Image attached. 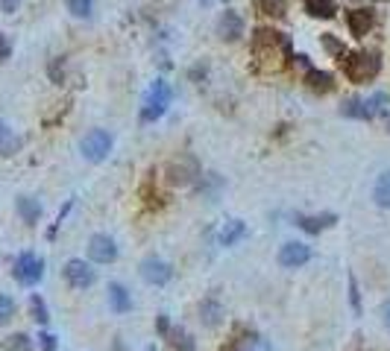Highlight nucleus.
Returning <instances> with one entry per match:
<instances>
[{"label":"nucleus","mask_w":390,"mask_h":351,"mask_svg":"<svg viewBox=\"0 0 390 351\" xmlns=\"http://www.w3.org/2000/svg\"><path fill=\"white\" fill-rule=\"evenodd\" d=\"M15 208H18L21 220L30 222V226H36V222L41 220V205H38V199H33V196H18Z\"/></svg>","instance_id":"a211bd4d"},{"label":"nucleus","mask_w":390,"mask_h":351,"mask_svg":"<svg viewBox=\"0 0 390 351\" xmlns=\"http://www.w3.org/2000/svg\"><path fill=\"white\" fill-rule=\"evenodd\" d=\"M373 199L379 202L382 208H390V170L382 173L375 179V188H373Z\"/></svg>","instance_id":"4be33fe9"},{"label":"nucleus","mask_w":390,"mask_h":351,"mask_svg":"<svg viewBox=\"0 0 390 351\" xmlns=\"http://www.w3.org/2000/svg\"><path fill=\"white\" fill-rule=\"evenodd\" d=\"M382 319H384V328L390 331V302H384V307H382Z\"/></svg>","instance_id":"f704fd0d"},{"label":"nucleus","mask_w":390,"mask_h":351,"mask_svg":"<svg viewBox=\"0 0 390 351\" xmlns=\"http://www.w3.org/2000/svg\"><path fill=\"white\" fill-rule=\"evenodd\" d=\"M256 9L267 18H285L288 15V0H256Z\"/></svg>","instance_id":"412c9836"},{"label":"nucleus","mask_w":390,"mask_h":351,"mask_svg":"<svg viewBox=\"0 0 390 351\" xmlns=\"http://www.w3.org/2000/svg\"><path fill=\"white\" fill-rule=\"evenodd\" d=\"M302 6H305V12H309L311 18L329 21V18L338 15V3H334V0H302Z\"/></svg>","instance_id":"dca6fc26"},{"label":"nucleus","mask_w":390,"mask_h":351,"mask_svg":"<svg viewBox=\"0 0 390 351\" xmlns=\"http://www.w3.org/2000/svg\"><path fill=\"white\" fill-rule=\"evenodd\" d=\"M41 348H45V351H56V336L41 334Z\"/></svg>","instance_id":"72a5a7b5"},{"label":"nucleus","mask_w":390,"mask_h":351,"mask_svg":"<svg viewBox=\"0 0 390 351\" xmlns=\"http://www.w3.org/2000/svg\"><path fill=\"white\" fill-rule=\"evenodd\" d=\"M109 304H111V311L115 313H127V311H132V296L127 293V287L123 284H109Z\"/></svg>","instance_id":"2eb2a0df"},{"label":"nucleus","mask_w":390,"mask_h":351,"mask_svg":"<svg viewBox=\"0 0 390 351\" xmlns=\"http://www.w3.org/2000/svg\"><path fill=\"white\" fill-rule=\"evenodd\" d=\"M12 275H15L18 284L33 287V284H38V281H41V275H45V261H41L38 255H33V252H24V255L15 258Z\"/></svg>","instance_id":"20e7f679"},{"label":"nucleus","mask_w":390,"mask_h":351,"mask_svg":"<svg viewBox=\"0 0 390 351\" xmlns=\"http://www.w3.org/2000/svg\"><path fill=\"white\" fill-rule=\"evenodd\" d=\"M171 275H173L171 263H164L162 258H144L141 261V278L147 281V284L162 287V284H167V281H171Z\"/></svg>","instance_id":"1a4fd4ad"},{"label":"nucleus","mask_w":390,"mask_h":351,"mask_svg":"<svg viewBox=\"0 0 390 351\" xmlns=\"http://www.w3.org/2000/svg\"><path fill=\"white\" fill-rule=\"evenodd\" d=\"M9 56H12V41L0 33V62H9Z\"/></svg>","instance_id":"2f4dec72"},{"label":"nucleus","mask_w":390,"mask_h":351,"mask_svg":"<svg viewBox=\"0 0 390 351\" xmlns=\"http://www.w3.org/2000/svg\"><path fill=\"white\" fill-rule=\"evenodd\" d=\"M373 24H375V15L370 9H350L346 12V26H350V33L355 38H364L373 30Z\"/></svg>","instance_id":"ddd939ff"},{"label":"nucleus","mask_w":390,"mask_h":351,"mask_svg":"<svg viewBox=\"0 0 390 351\" xmlns=\"http://www.w3.org/2000/svg\"><path fill=\"white\" fill-rule=\"evenodd\" d=\"M159 331H162V334H167V319H164V316L159 319Z\"/></svg>","instance_id":"c9c22d12"},{"label":"nucleus","mask_w":390,"mask_h":351,"mask_svg":"<svg viewBox=\"0 0 390 351\" xmlns=\"http://www.w3.org/2000/svg\"><path fill=\"white\" fill-rule=\"evenodd\" d=\"M12 316H15V299L6 296V293H0V325H6Z\"/></svg>","instance_id":"c756f323"},{"label":"nucleus","mask_w":390,"mask_h":351,"mask_svg":"<svg viewBox=\"0 0 390 351\" xmlns=\"http://www.w3.org/2000/svg\"><path fill=\"white\" fill-rule=\"evenodd\" d=\"M200 176H203L200 164H197V158H194V156H182V158L171 161V167H167V181H171V185H179V188L197 181Z\"/></svg>","instance_id":"423d86ee"},{"label":"nucleus","mask_w":390,"mask_h":351,"mask_svg":"<svg viewBox=\"0 0 390 351\" xmlns=\"http://www.w3.org/2000/svg\"><path fill=\"white\" fill-rule=\"evenodd\" d=\"M24 0H0V9H3V15H15V12L21 9Z\"/></svg>","instance_id":"473e14b6"},{"label":"nucleus","mask_w":390,"mask_h":351,"mask_svg":"<svg viewBox=\"0 0 390 351\" xmlns=\"http://www.w3.org/2000/svg\"><path fill=\"white\" fill-rule=\"evenodd\" d=\"M171 351H194V340H191V334H188V331H182V328L171 331Z\"/></svg>","instance_id":"b1692460"},{"label":"nucleus","mask_w":390,"mask_h":351,"mask_svg":"<svg viewBox=\"0 0 390 351\" xmlns=\"http://www.w3.org/2000/svg\"><path fill=\"white\" fill-rule=\"evenodd\" d=\"M341 70L343 76L355 82V85H364V82L375 79L382 70V59L375 50H358V53H346L341 59Z\"/></svg>","instance_id":"f03ea898"},{"label":"nucleus","mask_w":390,"mask_h":351,"mask_svg":"<svg viewBox=\"0 0 390 351\" xmlns=\"http://www.w3.org/2000/svg\"><path fill=\"white\" fill-rule=\"evenodd\" d=\"M3 351H33V340L26 334H12V336H6Z\"/></svg>","instance_id":"a878e982"},{"label":"nucleus","mask_w":390,"mask_h":351,"mask_svg":"<svg viewBox=\"0 0 390 351\" xmlns=\"http://www.w3.org/2000/svg\"><path fill=\"white\" fill-rule=\"evenodd\" d=\"M334 214H323V217H305V214H299L297 217V226L302 229V231H309V234H320L323 229H329V226H334Z\"/></svg>","instance_id":"f3484780"},{"label":"nucleus","mask_w":390,"mask_h":351,"mask_svg":"<svg viewBox=\"0 0 390 351\" xmlns=\"http://www.w3.org/2000/svg\"><path fill=\"white\" fill-rule=\"evenodd\" d=\"M379 3H387V0H379Z\"/></svg>","instance_id":"e433bc0d"},{"label":"nucleus","mask_w":390,"mask_h":351,"mask_svg":"<svg viewBox=\"0 0 390 351\" xmlns=\"http://www.w3.org/2000/svg\"><path fill=\"white\" fill-rule=\"evenodd\" d=\"M311 261V249L305 243H285L282 252H279V263L285 266V270H299Z\"/></svg>","instance_id":"9d476101"},{"label":"nucleus","mask_w":390,"mask_h":351,"mask_svg":"<svg viewBox=\"0 0 390 351\" xmlns=\"http://www.w3.org/2000/svg\"><path fill=\"white\" fill-rule=\"evenodd\" d=\"M203 3H208V0H203Z\"/></svg>","instance_id":"58836bf2"},{"label":"nucleus","mask_w":390,"mask_h":351,"mask_svg":"<svg viewBox=\"0 0 390 351\" xmlns=\"http://www.w3.org/2000/svg\"><path fill=\"white\" fill-rule=\"evenodd\" d=\"M341 111L355 120H373L375 115H384V94H375L373 100H350Z\"/></svg>","instance_id":"0eeeda50"},{"label":"nucleus","mask_w":390,"mask_h":351,"mask_svg":"<svg viewBox=\"0 0 390 351\" xmlns=\"http://www.w3.org/2000/svg\"><path fill=\"white\" fill-rule=\"evenodd\" d=\"M200 319L205 322L208 328L220 325V319H223V304H220L217 299H205V302L200 304Z\"/></svg>","instance_id":"6ab92c4d"},{"label":"nucleus","mask_w":390,"mask_h":351,"mask_svg":"<svg viewBox=\"0 0 390 351\" xmlns=\"http://www.w3.org/2000/svg\"><path fill=\"white\" fill-rule=\"evenodd\" d=\"M147 351H156V348H147Z\"/></svg>","instance_id":"4c0bfd02"},{"label":"nucleus","mask_w":390,"mask_h":351,"mask_svg":"<svg viewBox=\"0 0 390 351\" xmlns=\"http://www.w3.org/2000/svg\"><path fill=\"white\" fill-rule=\"evenodd\" d=\"M88 258L97 263H111L118 258V246L111 240L109 234H94L91 243H88Z\"/></svg>","instance_id":"9b49d317"},{"label":"nucleus","mask_w":390,"mask_h":351,"mask_svg":"<svg viewBox=\"0 0 390 351\" xmlns=\"http://www.w3.org/2000/svg\"><path fill=\"white\" fill-rule=\"evenodd\" d=\"M253 56L258 59V65L270 67V70H282L288 65V59H294V50H290V38L270 26H258L253 33Z\"/></svg>","instance_id":"f257e3e1"},{"label":"nucleus","mask_w":390,"mask_h":351,"mask_svg":"<svg viewBox=\"0 0 390 351\" xmlns=\"http://www.w3.org/2000/svg\"><path fill=\"white\" fill-rule=\"evenodd\" d=\"M79 149H82V156H86L88 161L100 164L111 152V135L106 129H91L86 138L79 140Z\"/></svg>","instance_id":"39448f33"},{"label":"nucleus","mask_w":390,"mask_h":351,"mask_svg":"<svg viewBox=\"0 0 390 351\" xmlns=\"http://www.w3.org/2000/svg\"><path fill=\"white\" fill-rule=\"evenodd\" d=\"M18 149V138L9 132V126L0 120V156H9V152Z\"/></svg>","instance_id":"393cba45"},{"label":"nucleus","mask_w":390,"mask_h":351,"mask_svg":"<svg viewBox=\"0 0 390 351\" xmlns=\"http://www.w3.org/2000/svg\"><path fill=\"white\" fill-rule=\"evenodd\" d=\"M320 44H323V47H326V50H329V53H332L338 62L343 59L346 53H350V50H346V44H343V41H341V38H334L332 33H323V35H320Z\"/></svg>","instance_id":"5701e85b"},{"label":"nucleus","mask_w":390,"mask_h":351,"mask_svg":"<svg viewBox=\"0 0 390 351\" xmlns=\"http://www.w3.org/2000/svg\"><path fill=\"white\" fill-rule=\"evenodd\" d=\"M91 9H94V0H68V12L74 18H91Z\"/></svg>","instance_id":"bb28decb"},{"label":"nucleus","mask_w":390,"mask_h":351,"mask_svg":"<svg viewBox=\"0 0 390 351\" xmlns=\"http://www.w3.org/2000/svg\"><path fill=\"white\" fill-rule=\"evenodd\" d=\"M305 85H309L314 94H329V91H334V76L326 74V70L309 67L305 70Z\"/></svg>","instance_id":"4468645a"},{"label":"nucleus","mask_w":390,"mask_h":351,"mask_svg":"<svg viewBox=\"0 0 390 351\" xmlns=\"http://www.w3.org/2000/svg\"><path fill=\"white\" fill-rule=\"evenodd\" d=\"M217 35L223 41H238L244 35V18L235 9H226L220 15V21H217Z\"/></svg>","instance_id":"f8f14e48"},{"label":"nucleus","mask_w":390,"mask_h":351,"mask_svg":"<svg viewBox=\"0 0 390 351\" xmlns=\"http://www.w3.org/2000/svg\"><path fill=\"white\" fill-rule=\"evenodd\" d=\"M47 76H50V82H56V85H62V82H65V56H56V59H50Z\"/></svg>","instance_id":"cd10ccee"},{"label":"nucleus","mask_w":390,"mask_h":351,"mask_svg":"<svg viewBox=\"0 0 390 351\" xmlns=\"http://www.w3.org/2000/svg\"><path fill=\"white\" fill-rule=\"evenodd\" d=\"M62 272H65V281H68V284L77 287V290H86V287L94 284V270H91L86 261H79V258L68 261Z\"/></svg>","instance_id":"6e6552de"},{"label":"nucleus","mask_w":390,"mask_h":351,"mask_svg":"<svg viewBox=\"0 0 390 351\" xmlns=\"http://www.w3.org/2000/svg\"><path fill=\"white\" fill-rule=\"evenodd\" d=\"M244 234H247V226H244V222H241V220H229L226 226H223V231H220V246H235Z\"/></svg>","instance_id":"aec40b11"},{"label":"nucleus","mask_w":390,"mask_h":351,"mask_svg":"<svg viewBox=\"0 0 390 351\" xmlns=\"http://www.w3.org/2000/svg\"><path fill=\"white\" fill-rule=\"evenodd\" d=\"M171 100H173V91H171V85H167L164 79H156L153 82V88H150V94H147V100H144V108H141V120H159L164 111H167V106H171Z\"/></svg>","instance_id":"7ed1b4c3"},{"label":"nucleus","mask_w":390,"mask_h":351,"mask_svg":"<svg viewBox=\"0 0 390 351\" xmlns=\"http://www.w3.org/2000/svg\"><path fill=\"white\" fill-rule=\"evenodd\" d=\"M350 299H352V311H355V313H361V296H358L355 275H350Z\"/></svg>","instance_id":"7c9ffc66"},{"label":"nucleus","mask_w":390,"mask_h":351,"mask_svg":"<svg viewBox=\"0 0 390 351\" xmlns=\"http://www.w3.org/2000/svg\"><path fill=\"white\" fill-rule=\"evenodd\" d=\"M30 311H33V319L38 322V325H47V304H45V299L41 296H30Z\"/></svg>","instance_id":"c85d7f7f"}]
</instances>
